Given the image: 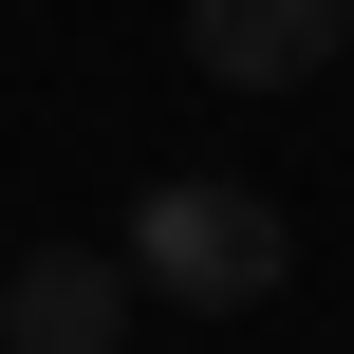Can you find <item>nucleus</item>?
Segmentation results:
<instances>
[{
    "label": "nucleus",
    "mask_w": 354,
    "mask_h": 354,
    "mask_svg": "<svg viewBox=\"0 0 354 354\" xmlns=\"http://www.w3.org/2000/svg\"><path fill=\"white\" fill-rule=\"evenodd\" d=\"M131 299H168V317H261L280 280H299V224H280V187H243V168H149V205H131Z\"/></svg>",
    "instance_id": "f257e3e1"
},
{
    "label": "nucleus",
    "mask_w": 354,
    "mask_h": 354,
    "mask_svg": "<svg viewBox=\"0 0 354 354\" xmlns=\"http://www.w3.org/2000/svg\"><path fill=\"white\" fill-rule=\"evenodd\" d=\"M131 336V261L112 243H19L0 261V354H112Z\"/></svg>",
    "instance_id": "f03ea898"
},
{
    "label": "nucleus",
    "mask_w": 354,
    "mask_h": 354,
    "mask_svg": "<svg viewBox=\"0 0 354 354\" xmlns=\"http://www.w3.org/2000/svg\"><path fill=\"white\" fill-rule=\"evenodd\" d=\"M354 0H187V56L224 75V93H299V75H336Z\"/></svg>",
    "instance_id": "7ed1b4c3"
}]
</instances>
